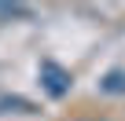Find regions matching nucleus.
Wrapping results in <instances>:
<instances>
[{
	"instance_id": "1",
	"label": "nucleus",
	"mask_w": 125,
	"mask_h": 121,
	"mask_svg": "<svg viewBox=\"0 0 125 121\" xmlns=\"http://www.w3.org/2000/svg\"><path fill=\"white\" fill-rule=\"evenodd\" d=\"M41 84H44V92H48L52 99H62V95L70 92L74 77H70V70H62L59 63H52V59H44V63H41Z\"/></svg>"
},
{
	"instance_id": "2",
	"label": "nucleus",
	"mask_w": 125,
	"mask_h": 121,
	"mask_svg": "<svg viewBox=\"0 0 125 121\" xmlns=\"http://www.w3.org/2000/svg\"><path fill=\"white\" fill-rule=\"evenodd\" d=\"M99 88L110 92V95H121V92H125V70H110V74L99 81Z\"/></svg>"
}]
</instances>
